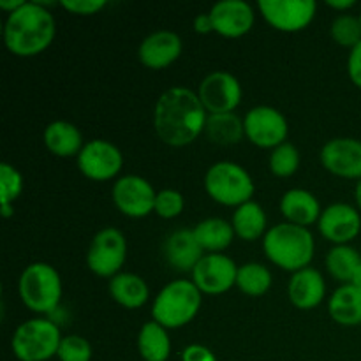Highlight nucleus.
<instances>
[{
	"instance_id": "obj_15",
	"label": "nucleus",
	"mask_w": 361,
	"mask_h": 361,
	"mask_svg": "<svg viewBox=\"0 0 361 361\" xmlns=\"http://www.w3.org/2000/svg\"><path fill=\"white\" fill-rule=\"evenodd\" d=\"M321 164L331 175L348 180L361 178V141L356 137H334L321 148Z\"/></svg>"
},
{
	"instance_id": "obj_40",
	"label": "nucleus",
	"mask_w": 361,
	"mask_h": 361,
	"mask_svg": "<svg viewBox=\"0 0 361 361\" xmlns=\"http://www.w3.org/2000/svg\"><path fill=\"white\" fill-rule=\"evenodd\" d=\"M326 6L335 11H348L356 6V0H326Z\"/></svg>"
},
{
	"instance_id": "obj_18",
	"label": "nucleus",
	"mask_w": 361,
	"mask_h": 361,
	"mask_svg": "<svg viewBox=\"0 0 361 361\" xmlns=\"http://www.w3.org/2000/svg\"><path fill=\"white\" fill-rule=\"evenodd\" d=\"M183 49L182 37L173 30H155L141 41L137 59L148 69H164L180 59Z\"/></svg>"
},
{
	"instance_id": "obj_27",
	"label": "nucleus",
	"mask_w": 361,
	"mask_h": 361,
	"mask_svg": "<svg viewBox=\"0 0 361 361\" xmlns=\"http://www.w3.org/2000/svg\"><path fill=\"white\" fill-rule=\"evenodd\" d=\"M137 353L145 361H168L171 355L168 330L154 319L145 323L137 334Z\"/></svg>"
},
{
	"instance_id": "obj_14",
	"label": "nucleus",
	"mask_w": 361,
	"mask_h": 361,
	"mask_svg": "<svg viewBox=\"0 0 361 361\" xmlns=\"http://www.w3.org/2000/svg\"><path fill=\"white\" fill-rule=\"evenodd\" d=\"M190 275L203 295H224L236 286L238 267L226 254H204Z\"/></svg>"
},
{
	"instance_id": "obj_33",
	"label": "nucleus",
	"mask_w": 361,
	"mask_h": 361,
	"mask_svg": "<svg viewBox=\"0 0 361 361\" xmlns=\"http://www.w3.org/2000/svg\"><path fill=\"white\" fill-rule=\"evenodd\" d=\"M23 192V176L9 162L0 164V204H14Z\"/></svg>"
},
{
	"instance_id": "obj_8",
	"label": "nucleus",
	"mask_w": 361,
	"mask_h": 361,
	"mask_svg": "<svg viewBox=\"0 0 361 361\" xmlns=\"http://www.w3.org/2000/svg\"><path fill=\"white\" fill-rule=\"evenodd\" d=\"M127 259V240L116 228H102L95 233L87 252V267L94 275L113 279L122 271Z\"/></svg>"
},
{
	"instance_id": "obj_23",
	"label": "nucleus",
	"mask_w": 361,
	"mask_h": 361,
	"mask_svg": "<svg viewBox=\"0 0 361 361\" xmlns=\"http://www.w3.org/2000/svg\"><path fill=\"white\" fill-rule=\"evenodd\" d=\"M108 291L113 302L129 310L140 309L150 298V288L147 281L130 271H120L118 275L109 279Z\"/></svg>"
},
{
	"instance_id": "obj_41",
	"label": "nucleus",
	"mask_w": 361,
	"mask_h": 361,
	"mask_svg": "<svg viewBox=\"0 0 361 361\" xmlns=\"http://www.w3.org/2000/svg\"><path fill=\"white\" fill-rule=\"evenodd\" d=\"M25 4V0H0V9L6 11L7 14L14 13Z\"/></svg>"
},
{
	"instance_id": "obj_32",
	"label": "nucleus",
	"mask_w": 361,
	"mask_h": 361,
	"mask_svg": "<svg viewBox=\"0 0 361 361\" xmlns=\"http://www.w3.org/2000/svg\"><path fill=\"white\" fill-rule=\"evenodd\" d=\"M331 39L337 42L338 46L353 49L356 44L361 42V21L360 16H353V14H341L331 21L330 27Z\"/></svg>"
},
{
	"instance_id": "obj_16",
	"label": "nucleus",
	"mask_w": 361,
	"mask_h": 361,
	"mask_svg": "<svg viewBox=\"0 0 361 361\" xmlns=\"http://www.w3.org/2000/svg\"><path fill=\"white\" fill-rule=\"evenodd\" d=\"M319 233L335 245H349L361 231V215L349 203H334L326 207L317 222Z\"/></svg>"
},
{
	"instance_id": "obj_4",
	"label": "nucleus",
	"mask_w": 361,
	"mask_h": 361,
	"mask_svg": "<svg viewBox=\"0 0 361 361\" xmlns=\"http://www.w3.org/2000/svg\"><path fill=\"white\" fill-rule=\"evenodd\" d=\"M203 293L192 281L176 279L159 291L152 305V317L166 330H178L197 316Z\"/></svg>"
},
{
	"instance_id": "obj_2",
	"label": "nucleus",
	"mask_w": 361,
	"mask_h": 361,
	"mask_svg": "<svg viewBox=\"0 0 361 361\" xmlns=\"http://www.w3.org/2000/svg\"><path fill=\"white\" fill-rule=\"evenodd\" d=\"M48 2H25L7 14L4 23V44L16 56H35L51 46L56 35L53 14L46 9Z\"/></svg>"
},
{
	"instance_id": "obj_10",
	"label": "nucleus",
	"mask_w": 361,
	"mask_h": 361,
	"mask_svg": "<svg viewBox=\"0 0 361 361\" xmlns=\"http://www.w3.org/2000/svg\"><path fill=\"white\" fill-rule=\"evenodd\" d=\"M78 169L94 182H108L118 176L123 168V155L116 145L108 140H90L76 157Z\"/></svg>"
},
{
	"instance_id": "obj_19",
	"label": "nucleus",
	"mask_w": 361,
	"mask_h": 361,
	"mask_svg": "<svg viewBox=\"0 0 361 361\" xmlns=\"http://www.w3.org/2000/svg\"><path fill=\"white\" fill-rule=\"evenodd\" d=\"M326 295L324 277L316 268H303L291 275L288 286L289 302L300 310H310L321 305Z\"/></svg>"
},
{
	"instance_id": "obj_22",
	"label": "nucleus",
	"mask_w": 361,
	"mask_h": 361,
	"mask_svg": "<svg viewBox=\"0 0 361 361\" xmlns=\"http://www.w3.org/2000/svg\"><path fill=\"white\" fill-rule=\"evenodd\" d=\"M42 140H44L46 148L60 159L78 157L81 148L85 147L81 130L73 122H67V120H53V122H49L46 126L44 133H42Z\"/></svg>"
},
{
	"instance_id": "obj_26",
	"label": "nucleus",
	"mask_w": 361,
	"mask_h": 361,
	"mask_svg": "<svg viewBox=\"0 0 361 361\" xmlns=\"http://www.w3.org/2000/svg\"><path fill=\"white\" fill-rule=\"evenodd\" d=\"M231 224L238 238L245 240V242H254L267 235V212L257 201H247L242 207L235 208Z\"/></svg>"
},
{
	"instance_id": "obj_43",
	"label": "nucleus",
	"mask_w": 361,
	"mask_h": 361,
	"mask_svg": "<svg viewBox=\"0 0 361 361\" xmlns=\"http://www.w3.org/2000/svg\"><path fill=\"white\" fill-rule=\"evenodd\" d=\"M355 201H356V208L361 212V178L356 182V187H355Z\"/></svg>"
},
{
	"instance_id": "obj_12",
	"label": "nucleus",
	"mask_w": 361,
	"mask_h": 361,
	"mask_svg": "<svg viewBox=\"0 0 361 361\" xmlns=\"http://www.w3.org/2000/svg\"><path fill=\"white\" fill-rule=\"evenodd\" d=\"M201 102L208 115L214 113H233L242 102V83L235 74L228 71H214L207 74L197 88Z\"/></svg>"
},
{
	"instance_id": "obj_38",
	"label": "nucleus",
	"mask_w": 361,
	"mask_h": 361,
	"mask_svg": "<svg viewBox=\"0 0 361 361\" xmlns=\"http://www.w3.org/2000/svg\"><path fill=\"white\" fill-rule=\"evenodd\" d=\"M182 361H217V358L207 345L190 344L183 349Z\"/></svg>"
},
{
	"instance_id": "obj_34",
	"label": "nucleus",
	"mask_w": 361,
	"mask_h": 361,
	"mask_svg": "<svg viewBox=\"0 0 361 361\" xmlns=\"http://www.w3.org/2000/svg\"><path fill=\"white\" fill-rule=\"evenodd\" d=\"M56 358L60 361H90L92 345L81 335H66L60 342Z\"/></svg>"
},
{
	"instance_id": "obj_42",
	"label": "nucleus",
	"mask_w": 361,
	"mask_h": 361,
	"mask_svg": "<svg viewBox=\"0 0 361 361\" xmlns=\"http://www.w3.org/2000/svg\"><path fill=\"white\" fill-rule=\"evenodd\" d=\"M0 214L4 219H9L14 215V204H0Z\"/></svg>"
},
{
	"instance_id": "obj_45",
	"label": "nucleus",
	"mask_w": 361,
	"mask_h": 361,
	"mask_svg": "<svg viewBox=\"0 0 361 361\" xmlns=\"http://www.w3.org/2000/svg\"><path fill=\"white\" fill-rule=\"evenodd\" d=\"M360 21H361V13H360Z\"/></svg>"
},
{
	"instance_id": "obj_35",
	"label": "nucleus",
	"mask_w": 361,
	"mask_h": 361,
	"mask_svg": "<svg viewBox=\"0 0 361 361\" xmlns=\"http://www.w3.org/2000/svg\"><path fill=\"white\" fill-rule=\"evenodd\" d=\"M185 200L183 194L176 189H162L155 197V214L161 219H176L183 212Z\"/></svg>"
},
{
	"instance_id": "obj_11",
	"label": "nucleus",
	"mask_w": 361,
	"mask_h": 361,
	"mask_svg": "<svg viewBox=\"0 0 361 361\" xmlns=\"http://www.w3.org/2000/svg\"><path fill=\"white\" fill-rule=\"evenodd\" d=\"M111 197L115 207L126 217L143 219L155 212V192L154 185L140 175L120 176L111 189Z\"/></svg>"
},
{
	"instance_id": "obj_13",
	"label": "nucleus",
	"mask_w": 361,
	"mask_h": 361,
	"mask_svg": "<svg viewBox=\"0 0 361 361\" xmlns=\"http://www.w3.org/2000/svg\"><path fill=\"white\" fill-rule=\"evenodd\" d=\"M264 21L281 32H300L316 18V0H259L257 2Z\"/></svg>"
},
{
	"instance_id": "obj_37",
	"label": "nucleus",
	"mask_w": 361,
	"mask_h": 361,
	"mask_svg": "<svg viewBox=\"0 0 361 361\" xmlns=\"http://www.w3.org/2000/svg\"><path fill=\"white\" fill-rule=\"evenodd\" d=\"M348 74L349 80H351L356 87L361 88V42L356 44L353 49H349Z\"/></svg>"
},
{
	"instance_id": "obj_24",
	"label": "nucleus",
	"mask_w": 361,
	"mask_h": 361,
	"mask_svg": "<svg viewBox=\"0 0 361 361\" xmlns=\"http://www.w3.org/2000/svg\"><path fill=\"white\" fill-rule=\"evenodd\" d=\"M330 317L341 326L361 324V288L355 284H342L328 300Z\"/></svg>"
},
{
	"instance_id": "obj_17",
	"label": "nucleus",
	"mask_w": 361,
	"mask_h": 361,
	"mask_svg": "<svg viewBox=\"0 0 361 361\" xmlns=\"http://www.w3.org/2000/svg\"><path fill=\"white\" fill-rule=\"evenodd\" d=\"M214 32L228 39L249 34L256 21L254 7L245 0H221L210 9Z\"/></svg>"
},
{
	"instance_id": "obj_39",
	"label": "nucleus",
	"mask_w": 361,
	"mask_h": 361,
	"mask_svg": "<svg viewBox=\"0 0 361 361\" xmlns=\"http://www.w3.org/2000/svg\"><path fill=\"white\" fill-rule=\"evenodd\" d=\"M194 30L197 34H210V32H214V23H212L210 13H201L194 18Z\"/></svg>"
},
{
	"instance_id": "obj_30",
	"label": "nucleus",
	"mask_w": 361,
	"mask_h": 361,
	"mask_svg": "<svg viewBox=\"0 0 361 361\" xmlns=\"http://www.w3.org/2000/svg\"><path fill=\"white\" fill-rule=\"evenodd\" d=\"M271 271L261 263H245L238 267V275H236V288L247 296L259 298L268 289L271 288Z\"/></svg>"
},
{
	"instance_id": "obj_9",
	"label": "nucleus",
	"mask_w": 361,
	"mask_h": 361,
	"mask_svg": "<svg viewBox=\"0 0 361 361\" xmlns=\"http://www.w3.org/2000/svg\"><path fill=\"white\" fill-rule=\"evenodd\" d=\"M245 137L259 148H277L286 143L289 134V123L284 113L274 106H254L243 116Z\"/></svg>"
},
{
	"instance_id": "obj_36",
	"label": "nucleus",
	"mask_w": 361,
	"mask_h": 361,
	"mask_svg": "<svg viewBox=\"0 0 361 361\" xmlns=\"http://www.w3.org/2000/svg\"><path fill=\"white\" fill-rule=\"evenodd\" d=\"M106 6H108L106 0H62L60 2V7L76 16H92V14L101 13Z\"/></svg>"
},
{
	"instance_id": "obj_31",
	"label": "nucleus",
	"mask_w": 361,
	"mask_h": 361,
	"mask_svg": "<svg viewBox=\"0 0 361 361\" xmlns=\"http://www.w3.org/2000/svg\"><path fill=\"white\" fill-rule=\"evenodd\" d=\"M270 171L279 178H289L295 175L300 168V152L293 143L286 141V143L279 145L274 148L270 154Z\"/></svg>"
},
{
	"instance_id": "obj_20",
	"label": "nucleus",
	"mask_w": 361,
	"mask_h": 361,
	"mask_svg": "<svg viewBox=\"0 0 361 361\" xmlns=\"http://www.w3.org/2000/svg\"><path fill=\"white\" fill-rule=\"evenodd\" d=\"M162 252H164L166 261L178 271H192L204 256L192 229L173 231L166 238Z\"/></svg>"
},
{
	"instance_id": "obj_6",
	"label": "nucleus",
	"mask_w": 361,
	"mask_h": 361,
	"mask_svg": "<svg viewBox=\"0 0 361 361\" xmlns=\"http://www.w3.org/2000/svg\"><path fill=\"white\" fill-rule=\"evenodd\" d=\"M204 190L208 196L224 207H242L247 201H252L256 185L243 166L231 161H219L204 173Z\"/></svg>"
},
{
	"instance_id": "obj_44",
	"label": "nucleus",
	"mask_w": 361,
	"mask_h": 361,
	"mask_svg": "<svg viewBox=\"0 0 361 361\" xmlns=\"http://www.w3.org/2000/svg\"><path fill=\"white\" fill-rule=\"evenodd\" d=\"M351 284H355V286H358V288H361V264L358 267V270H356V274H355V277H353Z\"/></svg>"
},
{
	"instance_id": "obj_1",
	"label": "nucleus",
	"mask_w": 361,
	"mask_h": 361,
	"mask_svg": "<svg viewBox=\"0 0 361 361\" xmlns=\"http://www.w3.org/2000/svg\"><path fill=\"white\" fill-rule=\"evenodd\" d=\"M208 111L200 95L187 87H171L161 94L154 108V129L162 143L187 147L204 134Z\"/></svg>"
},
{
	"instance_id": "obj_29",
	"label": "nucleus",
	"mask_w": 361,
	"mask_h": 361,
	"mask_svg": "<svg viewBox=\"0 0 361 361\" xmlns=\"http://www.w3.org/2000/svg\"><path fill=\"white\" fill-rule=\"evenodd\" d=\"M361 264V256L358 250L351 245L331 247L326 256V270L335 281L344 284H351L356 270Z\"/></svg>"
},
{
	"instance_id": "obj_5",
	"label": "nucleus",
	"mask_w": 361,
	"mask_h": 361,
	"mask_svg": "<svg viewBox=\"0 0 361 361\" xmlns=\"http://www.w3.org/2000/svg\"><path fill=\"white\" fill-rule=\"evenodd\" d=\"M62 279L55 267L35 261L25 267L18 281V293L23 305L34 314H51L62 300Z\"/></svg>"
},
{
	"instance_id": "obj_7",
	"label": "nucleus",
	"mask_w": 361,
	"mask_h": 361,
	"mask_svg": "<svg viewBox=\"0 0 361 361\" xmlns=\"http://www.w3.org/2000/svg\"><path fill=\"white\" fill-rule=\"evenodd\" d=\"M62 342L60 328L48 317L27 319L14 330L11 349L20 361H48Z\"/></svg>"
},
{
	"instance_id": "obj_21",
	"label": "nucleus",
	"mask_w": 361,
	"mask_h": 361,
	"mask_svg": "<svg viewBox=\"0 0 361 361\" xmlns=\"http://www.w3.org/2000/svg\"><path fill=\"white\" fill-rule=\"evenodd\" d=\"M281 212L286 222L309 228L314 222H319L323 208L319 200L307 189H289L281 197Z\"/></svg>"
},
{
	"instance_id": "obj_25",
	"label": "nucleus",
	"mask_w": 361,
	"mask_h": 361,
	"mask_svg": "<svg viewBox=\"0 0 361 361\" xmlns=\"http://www.w3.org/2000/svg\"><path fill=\"white\" fill-rule=\"evenodd\" d=\"M192 231L203 252L208 254H221L231 245L236 236L231 222L221 217L204 219L194 226Z\"/></svg>"
},
{
	"instance_id": "obj_3",
	"label": "nucleus",
	"mask_w": 361,
	"mask_h": 361,
	"mask_svg": "<svg viewBox=\"0 0 361 361\" xmlns=\"http://www.w3.org/2000/svg\"><path fill=\"white\" fill-rule=\"evenodd\" d=\"M263 252L275 267L295 274L310 267L316 242L309 228L281 222L271 226L263 236Z\"/></svg>"
},
{
	"instance_id": "obj_28",
	"label": "nucleus",
	"mask_w": 361,
	"mask_h": 361,
	"mask_svg": "<svg viewBox=\"0 0 361 361\" xmlns=\"http://www.w3.org/2000/svg\"><path fill=\"white\" fill-rule=\"evenodd\" d=\"M204 136L215 145L221 147H231L242 141L245 136L243 118H240L235 111L233 113H214L208 115L207 126H204Z\"/></svg>"
}]
</instances>
